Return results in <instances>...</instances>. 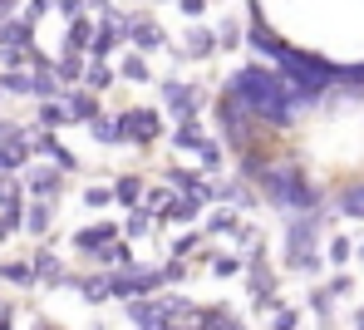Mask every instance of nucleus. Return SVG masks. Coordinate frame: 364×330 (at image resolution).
<instances>
[{"label": "nucleus", "mask_w": 364, "mask_h": 330, "mask_svg": "<svg viewBox=\"0 0 364 330\" xmlns=\"http://www.w3.org/2000/svg\"><path fill=\"white\" fill-rule=\"evenodd\" d=\"M25 188H30V198H35V202H50V198H60L64 173H60V168H50V163H40V168L25 173Z\"/></svg>", "instance_id": "6e6552de"}, {"label": "nucleus", "mask_w": 364, "mask_h": 330, "mask_svg": "<svg viewBox=\"0 0 364 330\" xmlns=\"http://www.w3.org/2000/svg\"><path fill=\"white\" fill-rule=\"evenodd\" d=\"M35 330H60V326L55 321H35Z\"/></svg>", "instance_id": "09e8293b"}, {"label": "nucleus", "mask_w": 364, "mask_h": 330, "mask_svg": "<svg viewBox=\"0 0 364 330\" xmlns=\"http://www.w3.org/2000/svg\"><path fill=\"white\" fill-rule=\"evenodd\" d=\"M197 163H202V173H217V168H222V148L207 138V143L197 148Z\"/></svg>", "instance_id": "473e14b6"}, {"label": "nucleus", "mask_w": 364, "mask_h": 330, "mask_svg": "<svg viewBox=\"0 0 364 330\" xmlns=\"http://www.w3.org/2000/svg\"><path fill=\"white\" fill-rule=\"evenodd\" d=\"M60 15H64V20H84V15H89V10H84V5H79V0H60Z\"/></svg>", "instance_id": "c03bdc74"}, {"label": "nucleus", "mask_w": 364, "mask_h": 330, "mask_svg": "<svg viewBox=\"0 0 364 330\" xmlns=\"http://www.w3.org/2000/svg\"><path fill=\"white\" fill-rule=\"evenodd\" d=\"M10 143H25V129L15 119H0V148H10Z\"/></svg>", "instance_id": "ea45409f"}, {"label": "nucleus", "mask_w": 364, "mask_h": 330, "mask_svg": "<svg viewBox=\"0 0 364 330\" xmlns=\"http://www.w3.org/2000/svg\"><path fill=\"white\" fill-rule=\"evenodd\" d=\"M50 222H55V212H50V202H30V207H25V232H35V237H45V232H50Z\"/></svg>", "instance_id": "a211bd4d"}, {"label": "nucleus", "mask_w": 364, "mask_h": 330, "mask_svg": "<svg viewBox=\"0 0 364 330\" xmlns=\"http://www.w3.org/2000/svg\"><path fill=\"white\" fill-rule=\"evenodd\" d=\"M355 257H360V266H364V242H360V247H355Z\"/></svg>", "instance_id": "8fccbe9b"}, {"label": "nucleus", "mask_w": 364, "mask_h": 330, "mask_svg": "<svg viewBox=\"0 0 364 330\" xmlns=\"http://www.w3.org/2000/svg\"><path fill=\"white\" fill-rule=\"evenodd\" d=\"M60 104H64V119H69V124H94V119H99V99L84 94V89L60 94Z\"/></svg>", "instance_id": "9b49d317"}, {"label": "nucleus", "mask_w": 364, "mask_h": 330, "mask_svg": "<svg viewBox=\"0 0 364 330\" xmlns=\"http://www.w3.org/2000/svg\"><path fill=\"white\" fill-rule=\"evenodd\" d=\"M119 138L133 148H153L163 138V114L158 109H123L119 114Z\"/></svg>", "instance_id": "39448f33"}, {"label": "nucleus", "mask_w": 364, "mask_h": 330, "mask_svg": "<svg viewBox=\"0 0 364 330\" xmlns=\"http://www.w3.org/2000/svg\"><path fill=\"white\" fill-rule=\"evenodd\" d=\"M89 306H104L109 301V276H79V286H74Z\"/></svg>", "instance_id": "6ab92c4d"}, {"label": "nucleus", "mask_w": 364, "mask_h": 330, "mask_svg": "<svg viewBox=\"0 0 364 330\" xmlns=\"http://www.w3.org/2000/svg\"><path fill=\"white\" fill-rule=\"evenodd\" d=\"M305 301H310V311H315V316H320V321H330V301H335V296H330V291H325V286H315V291H310V296H305Z\"/></svg>", "instance_id": "4c0bfd02"}, {"label": "nucleus", "mask_w": 364, "mask_h": 330, "mask_svg": "<svg viewBox=\"0 0 364 330\" xmlns=\"http://www.w3.org/2000/svg\"><path fill=\"white\" fill-rule=\"evenodd\" d=\"M25 148H30V153H45V158H50V168H60V173H74V168H79V158L60 143V133L25 129Z\"/></svg>", "instance_id": "0eeeda50"}, {"label": "nucleus", "mask_w": 364, "mask_h": 330, "mask_svg": "<svg viewBox=\"0 0 364 330\" xmlns=\"http://www.w3.org/2000/svg\"><path fill=\"white\" fill-rule=\"evenodd\" d=\"M355 330H364V311H360V316H355Z\"/></svg>", "instance_id": "3c124183"}, {"label": "nucleus", "mask_w": 364, "mask_h": 330, "mask_svg": "<svg viewBox=\"0 0 364 330\" xmlns=\"http://www.w3.org/2000/svg\"><path fill=\"white\" fill-rule=\"evenodd\" d=\"M217 45H222V50H237V45H242V30H237V25H222Z\"/></svg>", "instance_id": "37998d69"}, {"label": "nucleus", "mask_w": 364, "mask_h": 330, "mask_svg": "<svg viewBox=\"0 0 364 330\" xmlns=\"http://www.w3.org/2000/svg\"><path fill=\"white\" fill-rule=\"evenodd\" d=\"M25 163H30V148H25V143H10V148H0V178L20 173Z\"/></svg>", "instance_id": "5701e85b"}, {"label": "nucleus", "mask_w": 364, "mask_h": 330, "mask_svg": "<svg viewBox=\"0 0 364 330\" xmlns=\"http://www.w3.org/2000/svg\"><path fill=\"white\" fill-rule=\"evenodd\" d=\"M153 227H158V217H153L148 207H133V212H128V222H123V237H148Z\"/></svg>", "instance_id": "4be33fe9"}, {"label": "nucleus", "mask_w": 364, "mask_h": 330, "mask_svg": "<svg viewBox=\"0 0 364 330\" xmlns=\"http://www.w3.org/2000/svg\"><path fill=\"white\" fill-rule=\"evenodd\" d=\"M301 326V311H276V321H271V330H296Z\"/></svg>", "instance_id": "79ce46f5"}, {"label": "nucleus", "mask_w": 364, "mask_h": 330, "mask_svg": "<svg viewBox=\"0 0 364 330\" xmlns=\"http://www.w3.org/2000/svg\"><path fill=\"white\" fill-rule=\"evenodd\" d=\"M325 257H330V266H345V262H350V257H355V242H350V237H335Z\"/></svg>", "instance_id": "72a5a7b5"}, {"label": "nucleus", "mask_w": 364, "mask_h": 330, "mask_svg": "<svg viewBox=\"0 0 364 330\" xmlns=\"http://www.w3.org/2000/svg\"><path fill=\"white\" fill-rule=\"evenodd\" d=\"M0 94H5V84H0Z\"/></svg>", "instance_id": "603ef678"}, {"label": "nucleus", "mask_w": 364, "mask_h": 330, "mask_svg": "<svg viewBox=\"0 0 364 330\" xmlns=\"http://www.w3.org/2000/svg\"><path fill=\"white\" fill-rule=\"evenodd\" d=\"M79 79H84V60H79V55H64L60 65H55V84H69V89H74Z\"/></svg>", "instance_id": "bb28decb"}, {"label": "nucleus", "mask_w": 364, "mask_h": 330, "mask_svg": "<svg viewBox=\"0 0 364 330\" xmlns=\"http://www.w3.org/2000/svg\"><path fill=\"white\" fill-rule=\"evenodd\" d=\"M207 143V133H202V119L197 124H178V133H173V148H187V153H197Z\"/></svg>", "instance_id": "b1692460"}, {"label": "nucleus", "mask_w": 364, "mask_h": 330, "mask_svg": "<svg viewBox=\"0 0 364 330\" xmlns=\"http://www.w3.org/2000/svg\"><path fill=\"white\" fill-rule=\"evenodd\" d=\"M0 330H15V306H10V301L0 306Z\"/></svg>", "instance_id": "49530a36"}, {"label": "nucleus", "mask_w": 364, "mask_h": 330, "mask_svg": "<svg viewBox=\"0 0 364 330\" xmlns=\"http://www.w3.org/2000/svg\"><path fill=\"white\" fill-rule=\"evenodd\" d=\"M109 84H114V69H109V65H84V94H94V99H99Z\"/></svg>", "instance_id": "412c9836"}, {"label": "nucleus", "mask_w": 364, "mask_h": 330, "mask_svg": "<svg viewBox=\"0 0 364 330\" xmlns=\"http://www.w3.org/2000/svg\"><path fill=\"white\" fill-rule=\"evenodd\" d=\"M212 114H217V129H222V138H227V148L242 158V153H251V148H266V129L261 124H251V114H246L242 104L222 89V99L212 104Z\"/></svg>", "instance_id": "7ed1b4c3"}, {"label": "nucleus", "mask_w": 364, "mask_h": 330, "mask_svg": "<svg viewBox=\"0 0 364 330\" xmlns=\"http://www.w3.org/2000/svg\"><path fill=\"white\" fill-rule=\"evenodd\" d=\"M35 119H40V124H35L40 133H60L64 124H69V119H64V104H40V114H35Z\"/></svg>", "instance_id": "a878e982"}, {"label": "nucleus", "mask_w": 364, "mask_h": 330, "mask_svg": "<svg viewBox=\"0 0 364 330\" xmlns=\"http://www.w3.org/2000/svg\"><path fill=\"white\" fill-rule=\"evenodd\" d=\"M168 330H202V306H187V311H178V316L168 321Z\"/></svg>", "instance_id": "7c9ffc66"}, {"label": "nucleus", "mask_w": 364, "mask_h": 330, "mask_svg": "<svg viewBox=\"0 0 364 330\" xmlns=\"http://www.w3.org/2000/svg\"><path fill=\"white\" fill-rule=\"evenodd\" d=\"M25 266H30V276H35V281H45V286H64V276H69L50 247H40V252H35V257H30Z\"/></svg>", "instance_id": "f8f14e48"}, {"label": "nucleus", "mask_w": 364, "mask_h": 330, "mask_svg": "<svg viewBox=\"0 0 364 330\" xmlns=\"http://www.w3.org/2000/svg\"><path fill=\"white\" fill-rule=\"evenodd\" d=\"M128 40L138 45V50H163L168 45V35H163V25L153 20V15H128ZM133 50V55H138Z\"/></svg>", "instance_id": "1a4fd4ad"}, {"label": "nucleus", "mask_w": 364, "mask_h": 330, "mask_svg": "<svg viewBox=\"0 0 364 330\" xmlns=\"http://www.w3.org/2000/svg\"><path fill=\"white\" fill-rule=\"evenodd\" d=\"M202 330H246V326L227 306H207V311H202Z\"/></svg>", "instance_id": "aec40b11"}, {"label": "nucleus", "mask_w": 364, "mask_h": 330, "mask_svg": "<svg viewBox=\"0 0 364 330\" xmlns=\"http://www.w3.org/2000/svg\"><path fill=\"white\" fill-rule=\"evenodd\" d=\"M158 99H163V109H173V119L178 124H197V114H202V89L197 84H182V79H163L158 84Z\"/></svg>", "instance_id": "423d86ee"}, {"label": "nucleus", "mask_w": 364, "mask_h": 330, "mask_svg": "<svg viewBox=\"0 0 364 330\" xmlns=\"http://www.w3.org/2000/svg\"><path fill=\"white\" fill-rule=\"evenodd\" d=\"M212 271H217V276H237V271H242V257H237V252H217V257H212Z\"/></svg>", "instance_id": "e433bc0d"}, {"label": "nucleus", "mask_w": 364, "mask_h": 330, "mask_svg": "<svg viewBox=\"0 0 364 330\" xmlns=\"http://www.w3.org/2000/svg\"><path fill=\"white\" fill-rule=\"evenodd\" d=\"M325 291H330V296H350V291H355V281H350V276H335Z\"/></svg>", "instance_id": "a18cd8bd"}, {"label": "nucleus", "mask_w": 364, "mask_h": 330, "mask_svg": "<svg viewBox=\"0 0 364 330\" xmlns=\"http://www.w3.org/2000/svg\"><path fill=\"white\" fill-rule=\"evenodd\" d=\"M207 232H222V237H237V232H242V217H237V212H227V207H222V212H217V217H212V222H207Z\"/></svg>", "instance_id": "c756f323"}, {"label": "nucleus", "mask_w": 364, "mask_h": 330, "mask_svg": "<svg viewBox=\"0 0 364 330\" xmlns=\"http://www.w3.org/2000/svg\"><path fill=\"white\" fill-rule=\"evenodd\" d=\"M197 212H202V202L178 198V202H168V207H163V217H158V222H192Z\"/></svg>", "instance_id": "393cba45"}, {"label": "nucleus", "mask_w": 364, "mask_h": 330, "mask_svg": "<svg viewBox=\"0 0 364 330\" xmlns=\"http://www.w3.org/2000/svg\"><path fill=\"white\" fill-rule=\"evenodd\" d=\"M212 50H217V35L202 30V25H192V30H187V60H207Z\"/></svg>", "instance_id": "f3484780"}, {"label": "nucleus", "mask_w": 364, "mask_h": 330, "mask_svg": "<svg viewBox=\"0 0 364 330\" xmlns=\"http://www.w3.org/2000/svg\"><path fill=\"white\" fill-rule=\"evenodd\" d=\"M0 84H5V94H35L30 74H0Z\"/></svg>", "instance_id": "58836bf2"}, {"label": "nucleus", "mask_w": 364, "mask_h": 330, "mask_svg": "<svg viewBox=\"0 0 364 330\" xmlns=\"http://www.w3.org/2000/svg\"><path fill=\"white\" fill-rule=\"evenodd\" d=\"M340 212H345V217H364V183H350V188L340 193Z\"/></svg>", "instance_id": "c85d7f7f"}, {"label": "nucleus", "mask_w": 364, "mask_h": 330, "mask_svg": "<svg viewBox=\"0 0 364 330\" xmlns=\"http://www.w3.org/2000/svg\"><path fill=\"white\" fill-rule=\"evenodd\" d=\"M197 247H202V237H197V232L178 237V242H173V262H187V257H197Z\"/></svg>", "instance_id": "c9c22d12"}, {"label": "nucleus", "mask_w": 364, "mask_h": 330, "mask_svg": "<svg viewBox=\"0 0 364 330\" xmlns=\"http://www.w3.org/2000/svg\"><path fill=\"white\" fill-rule=\"evenodd\" d=\"M212 198L227 202V212H232V207H251V202H256V193H251L246 183H217V193H212Z\"/></svg>", "instance_id": "dca6fc26"}, {"label": "nucleus", "mask_w": 364, "mask_h": 330, "mask_svg": "<svg viewBox=\"0 0 364 330\" xmlns=\"http://www.w3.org/2000/svg\"><path fill=\"white\" fill-rule=\"evenodd\" d=\"M123 79L148 84V60H143V55H123Z\"/></svg>", "instance_id": "2f4dec72"}, {"label": "nucleus", "mask_w": 364, "mask_h": 330, "mask_svg": "<svg viewBox=\"0 0 364 330\" xmlns=\"http://www.w3.org/2000/svg\"><path fill=\"white\" fill-rule=\"evenodd\" d=\"M89 45H94V20L84 15V20H74L69 35H64V55H79V50H89Z\"/></svg>", "instance_id": "2eb2a0df"}, {"label": "nucleus", "mask_w": 364, "mask_h": 330, "mask_svg": "<svg viewBox=\"0 0 364 330\" xmlns=\"http://www.w3.org/2000/svg\"><path fill=\"white\" fill-rule=\"evenodd\" d=\"M74 252H84V257H94L99 247H109V242H119V222H94V227H79L74 237Z\"/></svg>", "instance_id": "9d476101"}, {"label": "nucleus", "mask_w": 364, "mask_h": 330, "mask_svg": "<svg viewBox=\"0 0 364 330\" xmlns=\"http://www.w3.org/2000/svg\"><path fill=\"white\" fill-rule=\"evenodd\" d=\"M320 212H305L296 217L291 227H286V266L291 271H320V252H315V242H320Z\"/></svg>", "instance_id": "20e7f679"}, {"label": "nucleus", "mask_w": 364, "mask_h": 330, "mask_svg": "<svg viewBox=\"0 0 364 330\" xmlns=\"http://www.w3.org/2000/svg\"><path fill=\"white\" fill-rule=\"evenodd\" d=\"M109 202H114L109 188H84V207H109Z\"/></svg>", "instance_id": "a19ab883"}, {"label": "nucleus", "mask_w": 364, "mask_h": 330, "mask_svg": "<svg viewBox=\"0 0 364 330\" xmlns=\"http://www.w3.org/2000/svg\"><path fill=\"white\" fill-rule=\"evenodd\" d=\"M202 10H207V5H202V0H182V15H187V20H197V15H202Z\"/></svg>", "instance_id": "de8ad7c7"}, {"label": "nucleus", "mask_w": 364, "mask_h": 330, "mask_svg": "<svg viewBox=\"0 0 364 330\" xmlns=\"http://www.w3.org/2000/svg\"><path fill=\"white\" fill-rule=\"evenodd\" d=\"M227 94L242 104L246 114H251V124H261V129H291L296 124V104H291L286 84L266 65H242L227 79Z\"/></svg>", "instance_id": "f257e3e1"}, {"label": "nucleus", "mask_w": 364, "mask_h": 330, "mask_svg": "<svg viewBox=\"0 0 364 330\" xmlns=\"http://www.w3.org/2000/svg\"><path fill=\"white\" fill-rule=\"evenodd\" d=\"M89 133H94V143H104V148L123 143V138H119V119H104V114H99V119L89 124Z\"/></svg>", "instance_id": "cd10ccee"}, {"label": "nucleus", "mask_w": 364, "mask_h": 330, "mask_svg": "<svg viewBox=\"0 0 364 330\" xmlns=\"http://www.w3.org/2000/svg\"><path fill=\"white\" fill-rule=\"evenodd\" d=\"M163 183H173L182 198H192V193L207 183V178H202V168H168V173H163Z\"/></svg>", "instance_id": "4468645a"}, {"label": "nucleus", "mask_w": 364, "mask_h": 330, "mask_svg": "<svg viewBox=\"0 0 364 330\" xmlns=\"http://www.w3.org/2000/svg\"><path fill=\"white\" fill-rule=\"evenodd\" d=\"M0 276L15 281V286H35V276H30V266H25V262H5V266H0Z\"/></svg>", "instance_id": "f704fd0d"}, {"label": "nucleus", "mask_w": 364, "mask_h": 330, "mask_svg": "<svg viewBox=\"0 0 364 330\" xmlns=\"http://www.w3.org/2000/svg\"><path fill=\"white\" fill-rule=\"evenodd\" d=\"M256 193L271 202V207H286V212H315V207H325V193L305 178L296 163H286V158H271L261 173H256Z\"/></svg>", "instance_id": "f03ea898"}, {"label": "nucleus", "mask_w": 364, "mask_h": 330, "mask_svg": "<svg viewBox=\"0 0 364 330\" xmlns=\"http://www.w3.org/2000/svg\"><path fill=\"white\" fill-rule=\"evenodd\" d=\"M109 193H114V202H123V207L133 212V207H143V193H148V183H143L138 173H123V178H114V188H109Z\"/></svg>", "instance_id": "ddd939ff"}]
</instances>
